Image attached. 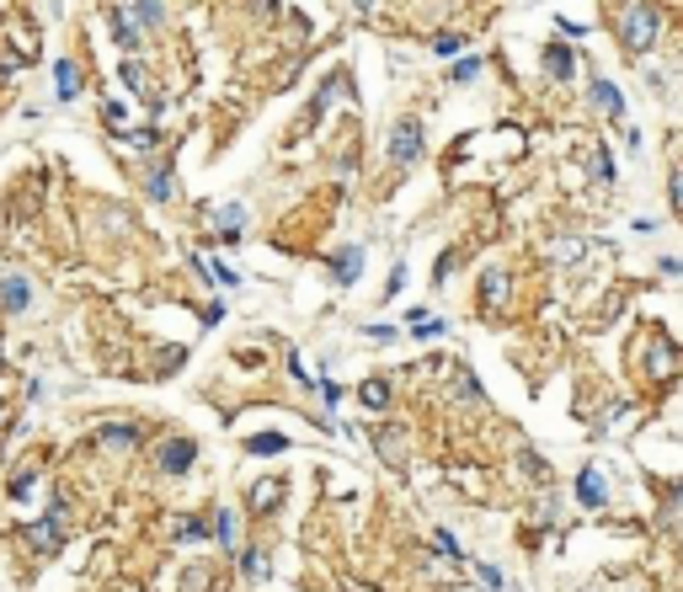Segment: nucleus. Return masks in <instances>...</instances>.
Returning <instances> with one entry per match:
<instances>
[{
	"instance_id": "a211bd4d",
	"label": "nucleus",
	"mask_w": 683,
	"mask_h": 592,
	"mask_svg": "<svg viewBox=\"0 0 683 592\" xmlns=\"http://www.w3.org/2000/svg\"><path fill=\"white\" fill-rule=\"evenodd\" d=\"M518 465H524V475H529V481H540V486L550 481V465H545V454H534V449H524V454H518Z\"/></svg>"
},
{
	"instance_id": "39448f33",
	"label": "nucleus",
	"mask_w": 683,
	"mask_h": 592,
	"mask_svg": "<svg viewBox=\"0 0 683 592\" xmlns=\"http://www.w3.org/2000/svg\"><path fill=\"white\" fill-rule=\"evenodd\" d=\"M588 96H593V107H598L604 118H614V123H625V91H620L614 80H604V75H598V80L588 85Z\"/></svg>"
},
{
	"instance_id": "9b49d317",
	"label": "nucleus",
	"mask_w": 683,
	"mask_h": 592,
	"mask_svg": "<svg viewBox=\"0 0 683 592\" xmlns=\"http://www.w3.org/2000/svg\"><path fill=\"white\" fill-rule=\"evenodd\" d=\"M112 37H118V43H123L128 53H134V48H144V37H139V21H134V16H128L123 5L112 11Z\"/></svg>"
},
{
	"instance_id": "e433bc0d",
	"label": "nucleus",
	"mask_w": 683,
	"mask_h": 592,
	"mask_svg": "<svg viewBox=\"0 0 683 592\" xmlns=\"http://www.w3.org/2000/svg\"><path fill=\"white\" fill-rule=\"evenodd\" d=\"M630 592H646V588H630Z\"/></svg>"
},
{
	"instance_id": "f03ea898",
	"label": "nucleus",
	"mask_w": 683,
	"mask_h": 592,
	"mask_svg": "<svg viewBox=\"0 0 683 592\" xmlns=\"http://www.w3.org/2000/svg\"><path fill=\"white\" fill-rule=\"evenodd\" d=\"M683 374V347L668 337V331H657L652 342H646V379L652 385H673Z\"/></svg>"
},
{
	"instance_id": "ddd939ff",
	"label": "nucleus",
	"mask_w": 683,
	"mask_h": 592,
	"mask_svg": "<svg viewBox=\"0 0 683 592\" xmlns=\"http://www.w3.org/2000/svg\"><path fill=\"white\" fill-rule=\"evenodd\" d=\"M278 502H283V481H262V486L251 491V507H256V513H272Z\"/></svg>"
},
{
	"instance_id": "4468645a",
	"label": "nucleus",
	"mask_w": 683,
	"mask_h": 592,
	"mask_svg": "<svg viewBox=\"0 0 683 592\" xmlns=\"http://www.w3.org/2000/svg\"><path fill=\"white\" fill-rule=\"evenodd\" d=\"M465 43H470L465 32H438V37H433V53H438V59H459Z\"/></svg>"
},
{
	"instance_id": "0eeeda50",
	"label": "nucleus",
	"mask_w": 683,
	"mask_h": 592,
	"mask_svg": "<svg viewBox=\"0 0 683 592\" xmlns=\"http://www.w3.org/2000/svg\"><path fill=\"white\" fill-rule=\"evenodd\" d=\"M27 304H32V283H27L21 272H5V278H0V310H5V315H21Z\"/></svg>"
},
{
	"instance_id": "2eb2a0df",
	"label": "nucleus",
	"mask_w": 683,
	"mask_h": 592,
	"mask_svg": "<svg viewBox=\"0 0 683 592\" xmlns=\"http://www.w3.org/2000/svg\"><path fill=\"white\" fill-rule=\"evenodd\" d=\"M53 75H59V101H75V91H80L75 64H69V59H59V64H53Z\"/></svg>"
},
{
	"instance_id": "1a4fd4ad",
	"label": "nucleus",
	"mask_w": 683,
	"mask_h": 592,
	"mask_svg": "<svg viewBox=\"0 0 683 592\" xmlns=\"http://www.w3.org/2000/svg\"><path fill=\"white\" fill-rule=\"evenodd\" d=\"M192 459H198V443H192V438H171V443L160 449V470H166V475H182Z\"/></svg>"
},
{
	"instance_id": "bb28decb",
	"label": "nucleus",
	"mask_w": 683,
	"mask_h": 592,
	"mask_svg": "<svg viewBox=\"0 0 683 592\" xmlns=\"http://www.w3.org/2000/svg\"><path fill=\"white\" fill-rule=\"evenodd\" d=\"M240 572H246L251 582H262V577H267V556H256V550H251V556L240 561Z\"/></svg>"
},
{
	"instance_id": "cd10ccee",
	"label": "nucleus",
	"mask_w": 683,
	"mask_h": 592,
	"mask_svg": "<svg viewBox=\"0 0 683 592\" xmlns=\"http://www.w3.org/2000/svg\"><path fill=\"white\" fill-rule=\"evenodd\" d=\"M454 395H459V401H481V385H476V374H459Z\"/></svg>"
},
{
	"instance_id": "9d476101",
	"label": "nucleus",
	"mask_w": 683,
	"mask_h": 592,
	"mask_svg": "<svg viewBox=\"0 0 683 592\" xmlns=\"http://www.w3.org/2000/svg\"><path fill=\"white\" fill-rule=\"evenodd\" d=\"M331 272H337V283H342V288H353V283H358V272H363V251H358V246H342V251L331 256Z\"/></svg>"
},
{
	"instance_id": "20e7f679",
	"label": "nucleus",
	"mask_w": 683,
	"mask_h": 592,
	"mask_svg": "<svg viewBox=\"0 0 683 592\" xmlns=\"http://www.w3.org/2000/svg\"><path fill=\"white\" fill-rule=\"evenodd\" d=\"M540 64H545V75L550 80H577V53H572V43H545V53H540Z\"/></svg>"
},
{
	"instance_id": "dca6fc26",
	"label": "nucleus",
	"mask_w": 683,
	"mask_h": 592,
	"mask_svg": "<svg viewBox=\"0 0 683 592\" xmlns=\"http://www.w3.org/2000/svg\"><path fill=\"white\" fill-rule=\"evenodd\" d=\"M240 219H246V208H240V203H224V208H219V235L235 240V235H240Z\"/></svg>"
},
{
	"instance_id": "412c9836",
	"label": "nucleus",
	"mask_w": 683,
	"mask_h": 592,
	"mask_svg": "<svg viewBox=\"0 0 683 592\" xmlns=\"http://www.w3.org/2000/svg\"><path fill=\"white\" fill-rule=\"evenodd\" d=\"M476 75H481V59H476V53H470V59H454V69H449V80H454V85H470Z\"/></svg>"
},
{
	"instance_id": "6e6552de",
	"label": "nucleus",
	"mask_w": 683,
	"mask_h": 592,
	"mask_svg": "<svg viewBox=\"0 0 683 592\" xmlns=\"http://www.w3.org/2000/svg\"><path fill=\"white\" fill-rule=\"evenodd\" d=\"M577 502L582 507H604L609 502V486H604V475H598V465H588V470H577Z\"/></svg>"
},
{
	"instance_id": "c85d7f7f",
	"label": "nucleus",
	"mask_w": 683,
	"mask_h": 592,
	"mask_svg": "<svg viewBox=\"0 0 683 592\" xmlns=\"http://www.w3.org/2000/svg\"><path fill=\"white\" fill-rule=\"evenodd\" d=\"M214 534H219V545H235V518L219 513V518H214Z\"/></svg>"
},
{
	"instance_id": "423d86ee",
	"label": "nucleus",
	"mask_w": 683,
	"mask_h": 592,
	"mask_svg": "<svg viewBox=\"0 0 683 592\" xmlns=\"http://www.w3.org/2000/svg\"><path fill=\"white\" fill-rule=\"evenodd\" d=\"M508 294H513L508 267H486V272H481V304H486V310H502V304H508Z\"/></svg>"
},
{
	"instance_id": "f704fd0d",
	"label": "nucleus",
	"mask_w": 683,
	"mask_h": 592,
	"mask_svg": "<svg viewBox=\"0 0 683 592\" xmlns=\"http://www.w3.org/2000/svg\"><path fill=\"white\" fill-rule=\"evenodd\" d=\"M668 513H683V486H668Z\"/></svg>"
},
{
	"instance_id": "7ed1b4c3",
	"label": "nucleus",
	"mask_w": 683,
	"mask_h": 592,
	"mask_svg": "<svg viewBox=\"0 0 683 592\" xmlns=\"http://www.w3.org/2000/svg\"><path fill=\"white\" fill-rule=\"evenodd\" d=\"M422 139H427V128H422L417 118H401L395 134H390V160H395V166H411V160L422 155Z\"/></svg>"
},
{
	"instance_id": "f257e3e1",
	"label": "nucleus",
	"mask_w": 683,
	"mask_h": 592,
	"mask_svg": "<svg viewBox=\"0 0 683 592\" xmlns=\"http://www.w3.org/2000/svg\"><path fill=\"white\" fill-rule=\"evenodd\" d=\"M614 37L630 59H646L657 43H663V11L657 0H625L620 16H614Z\"/></svg>"
},
{
	"instance_id": "f3484780",
	"label": "nucleus",
	"mask_w": 683,
	"mask_h": 592,
	"mask_svg": "<svg viewBox=\"0 0 683 592\" xmlns=\"http://www.w3.org/2000/svg\"><path fill=\"white\" fill-rule=\"evenodd\" d=\"M550 256H556L561 267H572V262H582V256H588V240H556V246H550Z\"/></svg>"
},
{
	"instance_id": "b1692460",
	"label": "nucleus",
	"mask_w": 683,
	"mask_h": 592,
	"mask_svg": "<svg viewBox=\"0 0 683 592\" xmlns=\"http://www.w3.org/2000/svg\"><path fill=\"white\" fill-rule=\"evenodd\" d=\"M102 443H112V449H134V443H139V427H107Z\"/></svg>"
},
{
	"instance_id": "a878e982",
	"label": "nucleus",
	"mask_w": 683,
	"mask_h": 592,
	"mask_svg": "<svg viewBox=\"0 0 683 592\" xmlns=\"http://www.w3.org/2000/svg\"><path fill=\"white\" fill-rule=\"evenodd\" d=\"M246 449H251V454H283V438H278V433H262V438H251Z\"/></svg>"
},
{
	"instance_id": "6ab92c4d",
	"label": "nucleus",
	"mask_w": 683,
	"mask_h": 592,
	"mask_svg": "<svg viewBox=\"0 0 683 592\" xmlns=\"http://www.w3.org/2000/svg\"><path fill=\"white\" fill-rule=\"evenodd\" d=\"M134 21L139 27H160L166 21V5L160 0H134Z\"/></svg>"
},
{
	"instance_id": "f8f14e48",
	"label": "nucleus",
	"mask_w": 683,
	"mask_h": 592,
	"mask_svg": "<svg viewBox=\"0 0 683 592\" xmlns=\"http://www.w3.org/2000/svg\"><path fill=\"white\" fill-rule=\"evenodd\" d=\"M588 166H593V176H598V182H604V187H609V182H614V176H620V171H614V155H609V150H604V144H593V150H588Z\"/></svg>"
},
{
	"instance_id": "c756f323",
	"label": "nucleus",
	"mask_w": 683,
	"mask_h": 592,
	"mask_svg": "<svg viewBox=\"0 0 683 592\" xmlns=\"http://www.w3.org/2000/svg\"><path fill=\"white\" fill-rule=\"evenodd\" d=\"M433 539H438V550H443V556H449V561H465V556H459V539H454V534H449V529H438V534H433Z\"/></svg>"
},
{
	"instance_id": "c9c22d12",
	"label": "nucleus",
	"mask_w": 683,
	"mask_h": 592,
	"mask_svg": "<svg viewBox=\"0 0 683 592\" xmlns=\"http://www.w3.org/2000/svg\"><path fill=\"white\" fill-rule=\"evenodd\" d=\"M353 5H358V11H369V5H374V0H353Z\"/></svg>"
},
{
	"instance_id": "2f4dec72",
	"label": "nucleus",
	"mask_w": 683,
	"mask_h": 592,
	"mask_svg": "<svg viewBox=\"0 0 683 592\" xmlns=\"http://www.w3.org/2000/svg\"><path fill=\"white\" fill-rule=\"evenodd\" d=\"M556 27H561V32H566V37H582V32H588V27H582V21H572V16H561V21H556Z\"/></svg>"
},
{
	"instance_id": "aec40b11",
	"label": "nucleus",
	"mask_w": 683,
	"mask_h": 592,
	"mask_svg": "<svg viewBox=\"0 0 683 592\" xmlns=\"http://www.w3.org/2000/svg\"><path fill=\"white\" fill-rule=\"evenodd\" d=\"M171 192H176V182H171V171H166V166H155V171H150V198H155V203H166Z\"/></svg>"
},
{
	"instance_id": "4be33fe9",
	"label": "nucleus",
	"mask_w": 683,
	"mask_h": 592,
	"mask_svg": "<svg viewBox=\"0 0 683 592\" xmlns=\"http://www.w3.org/2000/svg\"><path fill=\"white\" fill-rule=\"evenodd\" d=\"M358 395H363V406H369V411H379V406L390 401V385H385V379H369V385H363Z\"/></svg>"
},
{
	"instance_id": "5701e85b",
	"label": "nucleus",
	"mask_w": 683,
	"mask_h": 592,
	"mask_svg": "<svg viewBox=\"0 0 683 592\" xmlns=\"http://www.w3.org/2000/svg\"><path fill=\"white\" fill-rule=\"evenodd\" d=\"M668 203H673V214H679V224H683V166L668 171Z\"/></svg>"
},
{
	"instance_id": "72a5a7b5",
	"label": "nucleus",
	"mask_w": 683,
	"mask_h": 592,
	"mask_svg": "<svg viewBox=\"0 0 683 592\" xmlns=\"http://www.w3.org/2000/svg\"><path fill=\"white\" fill-rule=\"evenodd\" d=\"M663 272H668V278H683V256H663Z\"/></svg>"
},
{
	"instance_id": "393cba45",
	"label": "nucleus",
	"mask_w": 683,
	"mask_h": 592,
	"mask_svg": "<svg viewBox=\"0 0 683 592\" xmlns=\"http://www.w3.org/2000/svg\"><path fill=\"white\" fill-rule=\"evenodd\" d=\"M118 80H123L128 91H144V69H139L134 59H123V69H118Z\"/></svg>"
},
{
	"instance_id": "473e14b6",
	"label": "nucleus",
	"mask_w": 683,
	"mask_h": 592,
	"mask_svg": "<svg viewBox=\"0 0 683 592\" xmlns=\"http://www.w3.org/2000/svg\"><path fill=\"white\" fill-rule=\"evenodd\" d=\"M646 85H652L657 96H668V75H663V69H652V75H646Z\"/></svg>"
},
{
	"instance_id": "7c9ffc66",
	"label": "nucleus",
	"mask_w": 683,
	"mask_h": 592,
	"mask_svg": "<svg viewBox=\"0 0 683 592\" xmlns=\"http://www.w3.org/2000/svg\"><path fill=\"white\" fill-rule=\"evenodd\" d=\"M476 572H481V582H486V588H492V592H502V572H497V566H486V561H481Z\"/></svg>"
}]
</instances>
